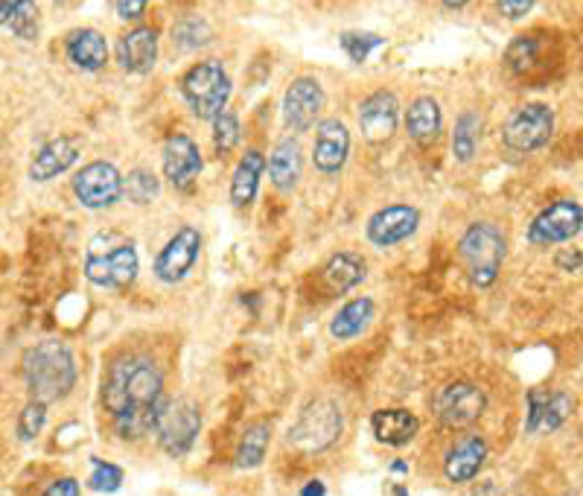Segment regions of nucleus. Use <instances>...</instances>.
<instances>
[{"instance_id":"6e6552de","label":"nucleus","mask_w":583,"mask_h":496,"mask_svg":"<svg viewBox=\"0 0 583 496\" xmlns=\"http://www.w3.org/2000/svg\"><path fill=\"white\" fill-rule=\"evenodd\" d=\"M484 406H487V397L476 383H446L444 389H438L435 400H432V409H435L438 421L449 427V430H461V427H470L484 415Z\"/></svg>"},{"instance_id":"c9c22d12","label":"nucleus","mask_w":583,"mask_h":496,"mask_svg":"<svg viewBox=\"0 0 583 496\" xmlns=\"http://www.w3.org/2000/svg\"><path fill=\"white\" fill-rule=\"evenodd\" d=\"M45 421H47V403L29 400L27 409H24L18 418V438L33 441L38 432L45 430Z\"/></svg>"},{"instance_id":"79ce46f5","label":"nucleus","mask_w":583,"mask_h":496,"mask_svg":"<svg viewBox=\"0 0 583 496\" xmlns=\"http://www.w3.org/2000/svg\"><path fill=\"white\" fill-rule=\"evenodd\" d=\"M394 494H397V496H406V491H403V487H397V491H394Z\"/></svg>"},{"instance_id":"f257e3e1","label":"nucleus","mask_w":583,"mask_h":496,"mask_svg":"<svg viewBox=\"0 0 583 496\" xmlns=\"http://www.w3.org/2000/svg\"><path fill=\"white\" fill-rule=\"evenodd\" d=\"M164 400V377L143 356H126L109 368L102 385V403L114 415L121 438L152 435L157 403Z\"/></svg>"},{"instance_id":"cd10ccee","label":"nucleus","mask_w":583,"mask_h":496,"mask_svg":"<svg viewBox=\"0 0 583 496\" xmlns=\"http://www.w3.org/2000/svg\"><path fill=\"white\" fill-rule=\"evenodd\" d=\"M373 301L370 298H353L347 301L339 313H335V319L330 321V333L339 342H347V339H356L362 330L368 328L370 319H373Z\"/></svg>"},{"instance_id":"f03ea898","label":"nucleus","mask_w":583,"mask_h":496,"mask_svg":"<svg viewBox=\"0 0 583 496\" xmlns=\"http://www.w3.org/2000/svg\"><path fill=\"white\" fill-rule=\"evenodd\" d=\"M24 380L33 400L53 403L74 392L76 359L65 342L47 339L24 354Z\"/></svg>"},{"instance_id":"f704fd0d","label":"nucleus","mask_w":583,"mask_h":496,"mask_svg":"<svg viewBox=\"0 0 583 496\" xmlns=\"http://www.w3.org/2000/svg\"><path fill=\"white\" fill-rule=\"evenodd\" d=\"M385 44V38L373 36V33H344L342 48L353 62H365L370 56V50H377Z\"/></svg>"},{"instance_id":"ddd939ff","label":"nucleus","mask_w":583,"mask_h":496,"mask_svg":"<svg viewBox=\"0 0 583 496\" xmlns=\"http://www.w3.org/2000/svg\"><path fill=\"white\" fill-rule=\"evenodd\" d=\"M325 109V88L313 76H301L287 88L283 97V117L292 131H306L318 120V114Z\"/></svg>"},{"instance_id":"2f4dec72","label":"nucleus","mask_w":583,"mask_h":496,"mask_svg":"<svg viewBox=\"0 0 583 496\" xmlns=\"http://www.w3.org/2000/svg\"><path fill=\"white\" fill-rule=\"evenodd\" d=\"M123 193L135 205H149L161 193V185H157V178L149 169H135V173H129V178H123Z\"/></svg>"},{"instance_id":"dca6fc26","label":"nucleus","mask_w":583,"mask_h":496,"mask_svg":"<svg viewBox=\"0 0 583 496\" xmlns=\"http://www.w3.org/2000/svg\"><path fill=\"white\" fill-rule=\"evenodd\" d=\"M199 173H202V152H199L193 138L173 135L164 147V176L169 178V185L173 188H190Z\"/></svg>"},{"instance_id":"f8f14e48","label":"nucleus","mask_w":583,"mask_h":496,"mask_svg":"<svg viewBox=\"0 0 583 496\" xmlns=\"http://www.w3.org/2000/svg\"><path fill=\"white\" fill-rule=\"evenodd\" d=\"M199 252H202V234L185 225L173 240H169L161 254L155 257V275L157 281L164 283H178L185 281L187 272L193 269V263L199 260Z\"/></svg>"},{"instance_id":"9d476101","label":"nucleus","mask_w":583,"mask_h":496,"mask_svg":"<svg viewBox=\"0 0 583 496\" xmlns=\"http://www.w3.org/2000/svg\"><path fill=\"white\" fill-rule=\"evenodd\" d=\"M74 193L85 207L102 211L121 202L123 196V176L109 161H91L74 178Z\"/></svg>"},{"instance_id":"ea45409f","label":"nucleus","mask_w":583,"mask_h":496,"mask_svg":"<svg viewBox=\"0 0 583 496\" xmlns=\"http://www.w3.org/2000/svg\"><path fill=\"white\" fill-rule=\"evenodd\" d=\"M301 496H327L325 482H318V479H315V482H309V485H306L304 491H301Z\"/></svg>"},{"instance_id":"4be33fe9","label":"nucleus","mask_w":583,"mask_h":496,"mask_svg":"<svg viewBox=\"0 0 583 496\" xmlns=\"http://www.w3.org/2000/svg\"><path fill=\"white\" fill-rule=\"evenodd\" d=\"M67 48V59L74 62L76 67H83V71H100L109 62V44H105V38L102 33L91 27L74 29L65 41Z\"/></svg>"},{"instance_id":"a878e982","label":"nucleus","mask_w":583,"mask_h":496,"mask_svg":"<svg viewBox=\"0 0 583 496\" xmlns=\"http://www.w3.org/2000/svg\"><path fill=\"white\" fill-rule=\"evenodd\" d=\"M263 169H266V158L259 155L257 150H249L242 155L240 167L233 169L231 178V202L237 207H245L254 202L259 188V178H263Z\"/></svg>"},{"instance_id":"0eeeda50","label":"nucleus","mask_w":583,"mask_h":496,"mask_svg":"<svg viewBox=\"0 0 583 496\" xmlns=\"http://www.w3.org/2000/svg\"><path fill=\"white\" fill-rule=\"evenodd\" d=\"M552 131H555V112L543 103H528L510 114L502 138L508 150L534 152L552 141Z\"/></svg>"},{"instance_id":"2eb2a0df","label":"nucleus","mask_w":583,"mask_h":496,"mask_svg":"<svg viewBox=\"0 0 583 496\" xmlns=\"http://www.w3.org/2000/svg\"><path fill=\"white\" fill-rule=\"evenodd\" d=\"M400 103L391 91H377L359 105V126L362 135L370 143L391 141V135L397 131Z\"/></svg>"},{"instance_id":"f3484780","label":"nucleus","mask_w":583,"mask_h":496,"mask_svg":"<svg viewBox=\"0 0 583 496\" xmlns=\"http://www.w3.org/2000/svg\"><path fill=\"white\" fill-rule=\"evenodd\" d=\"M351 155V131L342 120H325L318 126V135H315V167L333 176L344 167V161Z\"/></svg>"},{"instance_id":"412c9836","label":"nucleus","mask_w":583,"mask_h":496,"mask_svg":"<svg viewBox=\"0 0 583 496\" xmlns=\"http://www.w3.org/2000/svg\"><path fill=\"white\" fill-rule=\"evenodd\" d=\"M79 158V143L74 138H56V141L45 143L38 155L29 164V178L33 181H50V178L62 176L74 167Z\"/></svg>"},{"instance_id":"5701e85b","label":"nucleus","mask_w":583,"mask_h":496,"mask_svg":"<svg viewBox=\"0 0 583 496\" xmlns=\"http://www.w3.org/2000/svg\"><path fill=\"white\" fill-rule=\"evenodd\" d=\"M406 129L408 138L420 143V147L438 141V135L444 129V114H441L438 100H432V97H417L415 103L408 105Z\"/></svg>"},{"instance_id":"b1692460","label":"nucleus","mask_w":583,"mask_h":496,"mask_svg":"<svg viewBox=\"0 0 583 496\" xmlns=\"http://www.w3.org/2000/svg\"><path fill=\"white\" fill-rule=\"evenodd\" d=\"M370 427H373L377 441L389 444V447H403L415 438L420 421L408 409H380L370 418Z\"/></svg>"},{"instance_id":"393cba45","label":"nucleus","mask_w":583,"mask_h":496,"mask_svg":"<svg viewBox=\"0 0 583 496\" xmlns=\"http://www.w3.org/2000/svg\"><path fill=\"white\" fill-rule=\"evenodd\" d=\"M0 27H7L24 41L38 38L41 15H38L36 0H0Z\"/></svg>"},{"instance_id":"c756f323","label":"nucleus","mask_w":583,"mask_h":496,"mask_svg":"<svg viewBox=\"0 0 583 496\" xmlns=\"http://www.w3.org/2000/svg\"><path fill=\"white\" fill-rule=\"evenodd\" d=\"M269 438H271L269 423H254V427H249V430H245V435H242L240 447H237V468L240 470L259 468V465H263V459H266Z\"/></svg>"},{"instance_id":"bb28decb","label":"nucleus","mask_w":583,"mask_h":496,"mask_svg":"<svg viewBox=\"0 0 583 496\" xmlns=\"http://www.w3.org/2000/svg\"><path fill=\"white\" fill-rule=\"evenodd\" d=\"M321 278H325L327 290L342 295V292H351L353 287H359V283L365 281V263H362L356 254H335L325 266Z\"/></svg>"},{"instance_id":"39448f33","label":"nucleus","mask_w":583,"mask_h":496,"mask_svg":"<svg viewBox=\"0 0 583 496\" xmlns=\"http://www.w3.org/2000/svg\"><path fill=\"white\" fill-rule=\"evenodd\" d=\"M461 260L470 272L476 287H491L499 278L502 260H505V237L493 222H476L461 237Z\"/></svg>"},{"instance_id":"4c0bfd02","label":"nucleus","mask_w":583,"mask_h":496,"mask_svg":"<svg viewBox=\"0 0 583 496\" xmlns=\"http://www.w3.org/2000/svg\"><path fill=\"white\" fill-rule=\"evenodd\" d=\"M149 0H117V15L123 21H140L147 12Z\"/></svg>"},{"instance_id":"473e14b6","label":"nucleus","mask_w":583,"mask_h":496,"mask_svg":"<svg viewBox=\"0 0 583 496\" xmlns=\"http://www.w3.org/2000/svg\"><path fill=\"white\" fill-rule=\"evenodd\" d=\"M91 465L93 473L91 479H88V487H91V491H97V494H114V491H121L123 470L117 468V465L97 459V456L91 459Z\"/></svg>"},{"instance_id":"c85d7f7f","label":"nucleus","mask_w":583,"mask_h":496,"mask_svg":"<svg viewBox=\"0 0 583 496\" xmlns=\"http://www.w3.org/2000/svg\"><path fill=\"white\" fill-rule=\"evenodd\" d=\"M269 176L278 190L295 188L297 178H301V147H297V141L287 138L275 147L269 158Z\"/></svg>"},{"instance_id":"6ab92c4d","label":"nucleus","mask_w":583,"mask_h":496,"mask_svg":"<svg viewBox=\"0 0 583 496\" xmlns=\"http://www.w3.org/2000/svg\"><path fill=\"white\" fill-rule=\"evenodd\" d=\"M487 461V441L482 435H464L446 456L444 473L449 482L461 485V482H470V479L479 476V470L484 468Z\"/></svg>"},{"instance_id":"4468645a","label":"nucleus","mask_w":583,"mask_h":496,"mask_svg":"<svg viewBox=\"0 0 583 496\" xmlns=\"http://www.w3.org/2000/svg\"><path fill=\"white\" fill-rule=\"evenodd\" d=\"M420 225V211L411 205L382 207L368 219V240L380 249L397 245L415 234Z\"/></svg>"},{"instance_id":"58836bf2","label":"nucleus","mask_w":583,"mask_h":496,"mask_svg":"<svg viewBox=\"0 0 583 496\" xmlns=\"http://www.w3.org/2000/svg\"><path fill=\"white\" fill-rule=\"evenodd\" d=\"M45 496H79V482L76 479H59L47 487Z\"/></svg>"},{"instance_id":"1a4fd4ad","label":"nucleus","mask_w":583,"mask_h":496,"mask_svg":"<svg viewBox=\"0 0 583 496\" xmlns=\"http://www.w3.org/2000/svg\"><path fill=\"white\" fill-rule=\"evenodd\" d=\"M342 435V412L330 400H315L306 406L289 432V441L301 449H325Z\"/></svg>"},{"instance_id":"a211bd4d","label":"nucleus","mask_w":583,"mask_h":496,"mask_svg":"<svg viewBox=\"0 0 583 496\" xmlns=\"http://www.w3.org/2000/svg\"><path fill=\"white\" fill-rule=\"evenodd\" d=\"M572 409V394L531 392L528 394V432H534V435H537V432H555L560 423H566Z\"/></svg>"},{"instance_id":"7c9ffc66","label":"nucleus","mask_w":583,"mask_h":496,"mask_svg":"<svg viewBox=\"0 0 583 496\" xmlns=\"http://www.w3.org/2000/svg\"><path fill=\"white\" fill-rule=\"evenodd\" d=\"M479 129H482V120H479V114H461L458 123H455V135H453V152L458 161H472L476 155V147H479Z\"/></svg>"},{"instance_id":"7ed1b4c3","label":"nucleus","mask_w":583,"mask_h":496,"mask_svg":"<svg viewBox=\"0 0 583 496\" xmlns=\"http://www.w3.org/2000/svg\"><path fill=\"white\" fill-rule=\"evenodd\" d=\"M138 252L135 243L126 240L117 231L93 237L85 257V275L88 281L102 287V290H126L138 278Z\"/></svg>"},{"instance_id":"20e7f679","label":"nucleus","mask_w":583,"mask_h":496,"mask_svg":"<svg viewBox=\"0 0 583 496\" xmlns=\"http://www.w3.org/2000/svg\"><path fill=\"white\" fill-rule=\"evenodd\" d=\"M181 94L193 109L199 120H214L216 114L228 109L231 100V76L225 74L223 62H199L181 79Z\"/></svg>"},{"instance_id":"9b49d317","label":"nucleus","mask_w":583,"mask_h":496,"mask_svg":"<svg viewBox=\"0 0 583 496\" xmlns=\"http://www.w3.org/2000/svg\"><path fill=\"white\" fill-rule=\"evenodd\" d=\"M583 211L574 199H560L555 205H548L543 214L528 228V240L534 245H555L566 243L572 237L581 234Z\"/></svg>"},{"instance_id":"e433bc0d","label":"nucleus","mask_w":583,"mask_h":496,"mask_svg":"<svg viewBox=\"0 0 583 496\" xmlns=\"http://www.w3.org/2000/svg\"><path fill=\"white\" fill-rule=\"evenodd\" d=\"M496 7L508 21H519L525 18L531 7H534V0H496Z\"/></svg>"},{"instance_id":"72a5a7b5","label":"nucleus","mask_w":583,"mask_h":496,"mask_svg":"<svg viewBox=\"0 0 583 496\" xmlns=\"http://www.w3.org/2000/svg\"><path fill=\"white\" fill-rule=\"evenodd\" d=\"M214 143L219 152H231L240 143V120L228 109L214 117Z\"/></svg>"},{"instance_id":"aec40b11","label":"nucleus","mask_w":583,"mask_h":496,"mask_svg":"<svg viewBox=\"0 0 583 496\" xmlns=\"http://www.w3.org/2000/svg\"><path fill=\"white\" fill-rule=\"evenodd\" d=\"M157 59V36L152 27H138L117 41V62L129 74H149Z\"/></svg>"},{"instance_id":"a19ab883","label":"nucleus","mask_w":583,"mask_h":496,"mask_svg":"<svg viewBox=\"0 0 583 496\" xmlns=\"http://www.w3.org/2000/svg\"><path fill=\"white\" fill-rule=\"evenodd\" d=\"M470 0H444L446 10H461V7H467Z\"/></svg>"},{"instance_id":"423d86ee","label":"nucleus","mask_w":583,"mask_h":496,"mask_svg":"<svg viewBox=\"0 0 583 496\" xmlns=\"http://www.w3.org/2000/svg\"><path fill=\"white\" fill-rule=\"evenodd\" d=\"M202 427V415L190 400H164L157 403L152 435L169 456H185L193 447L195 435Z\"/></svg>"}]
</instances>
